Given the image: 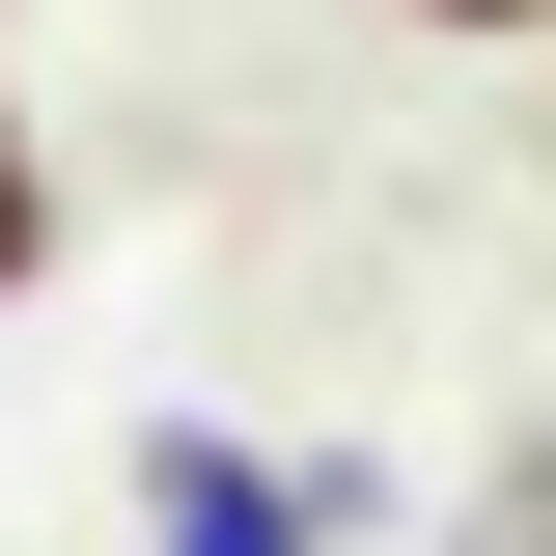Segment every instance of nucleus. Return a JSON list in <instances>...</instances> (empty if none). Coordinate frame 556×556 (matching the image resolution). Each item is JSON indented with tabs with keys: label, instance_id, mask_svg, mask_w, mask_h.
I'll use <instances>...</instances> for the list:
<instances>
[{
	"label": "nucleus",
	"instance_id": "f03ea898",
	"mask_svg": "<svg viewBox=\"0 0 556 556\" xmlns=\"http://www.w3.org/2000/svg\"><path fill=\"white\" fill-rule=\"evenodd\" d=\"M28 251H56V167H28V112H0V306H28Z\"/></svg>",
	"mask_w": 556,
	"mask_h": 556
},
{
	"label": "nucleus",
	"instance_id": "f257e3e1",
	"mask_svg": "<svg viewBox=\"0 0 556 556\" xmlns=\"http://www.w3.org/2000/svg\"><path fill=\"white\" fill-rule=\"evenodd\" d=\"M139 556H306V473H251V445H139Z\"/></svg>",
	"mask_w": 556,
	"mask_h": 556
},
{
	"label": "nucleus",
	"instance_id": "7ed1b4c3",
	"mask_svg": "<svg viewBox=\"0 0 556 556\" xmlns=\"http://www.w3.org/2000/svg\"><path fill=\"white\" fill-rule=\"evenodd\" d=\"M390 28H556V0H390Z\"/></svg>",
	"mask_w": 556,
	"mask_h": 556
}]
</instances>
